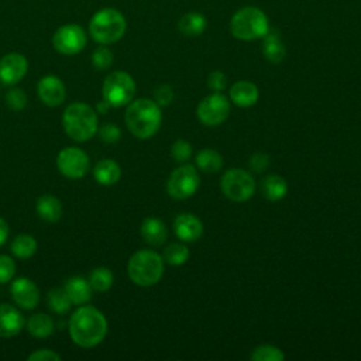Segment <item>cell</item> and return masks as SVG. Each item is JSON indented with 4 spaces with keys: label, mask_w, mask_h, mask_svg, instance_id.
I'll return each mask as SVG.
<instances>
[{
    "label": "cell",
    "mask_w": 361,
    "mask_h": 361,
    "mask_svg": "<svg viewBox=\"0 0 361 361\" xmlns=\"http://www.w3.org/2000/svg\"><path fill=\"white\" fill-rule=\"evenodd\" d=\"M69 334L72 341L82 348L96 347L107 334V320L96 307L80 306L69 319Z\"/></svg>",
    "instance_id": "cell-1"
},
{
    "label": "cell",
    "mask_w": 361,
    "mask_h": 361,
    "mask_svg": "<svg viewBox=\"0 0 361 361\" xmlns=\"http://www.w3.org/2000/svg\"><path fill=\"white\" fill-rule=\"evenodd\" d=\"M124 121L128 131L140 140L155 135L162 123L161 106L151 99L131 100L124 113Z\"/></svg>",
    "instance_id": "cell-2"
},
{
    "label": "cell",
    "mask_w": 361,
    "mask_h": 361,
    "mask_svg": "<svg viewBox=\"0 0 361 361\" xmlns=\"http://www.w3.org/2000/svg\"><path fill=\"white\" fill-rule=\"evenodd\" d=\"M65 133L75 141L83 142L90 140L99 130L97 113L86 103H71L62 116Z\"/></svg>",
    "instance_id": "cell-3"
},
{
    "label": "cell",
    "mask_w": 361,
    "mask_h": 361,
    "mask_svg": "<svg viewBox=\"0 0 361 361\" xmlns=\"http://www.w3.org/2000/svg\"><path fill=\"white\" fill-rule=\"evenodd\" d=\"M126 30V17L114 7L100 8L92 16L89 21V34L100 45L117 42L123 38Z\"/></svg>",
    "instance_id": "cell-4"
},
{
    "label": "cell",
    "mask_w": 361,
    "mask_h": 361,
    "mask_svg": "<svg viewBox=\"0 0 361 361\" xmlns=\"http://www.w3.org/2000/svg\"><path fill=\"white\" fill-rule=\"evenodd\" d=\"M130 279L138 286H152L164 275V258L152 250L135 251L127 264Z\"/></svg>",
    "instance_id": "cell-5"
},
{
    "label": "cell",
    "mask_w": 361,
    "mask_h": 361,
    "mask_svg": "<svg viewBox=\"0 0 361 361\" xmlns=\"http://www.w3.org/2000/svg\"><path fill=\"white\" fill-rule=\"evenodd\" d=\"M269 30L265 13L257 7L247 6L234 13L230 21V31L237 39L251 41L262 38Z\"/></svg>",
    "instance_id": "cell-6"
},
{
    "label": "cell",
    "mask_w": 361,
    "mask_h": 361,
    "mask_svg": "<svg viewBox=\"0 0 361 361\" xmlns=\"http://www.w3.org/2000/svg\"><path fill=\"white\" fill-rule=\"evenodd\" d=\"M102 94L111 107L126 106L135 94V82L130 73L124 71H114L103 80Z\"/></svg>",
    "instance_id": "cell-7"
},
{
    "label": "cell",
    "mask_w": 361,
    "mask_h": 361,
    "mask_svg": "<svg viewBox=\"0 0 361 361\" xmlns=\"http://www.w3.org/2000/svg\"><path fill=\"white\" fill-rule=\"evenodd\" d=\"M220 189L231 202H247L255 192V180L250 172L241 168L227 169L220 179Z\"/></svg>",
    "instance_id": "cell-8"
},
{
    "label": "cell",
    "mask_w": 361,
    "mask_h": 361,
    "mask_svg": "<svg viewBox=\"0 0 361 361\" xmlns=\"http://www.w3.org/2000/svg\"><path fill=\"white\" fill-rule=\"evenodd\" d=\"M200 178L197 169L185 162L180 164L176 169H173L166 180V192L172 199L183 200L195 195L199 189Z\"/></svg>",
    "instance_id": "cell-9"
},
{
    "label": "cell",
    "mask_w": 361,
    "mask_h": 361,
    "mask_svg": "<svg viewBox=\"0 0 361 361\" xmlns=\"http://www.w3.org/2000/svg\"><path fill=\"white\" fill-rule=\"evenodd\" d=\"M196 116L204 126H220L230 116V102L221 92H213L199 102Z\"/></svg>",
    "instance_id": "cell-10"
},
{
    "label": "cell",
    "mask_w": 361,
    "mask_h": 361,
    "mask_svg": "<svg viewBox=\"0 0 361 361\" xmlns=\"http://www.w3.org/2000/svg\"><path fill=\"white\" fill-rule=\"evenodd\" d=\"M87 42V35L79 24H63L52 35V47L62 55L79 54Z\"/></svg>",
    "instance_id": "cell-11"
},
{
    "label": "cell",
    "mask_w": 361,
    "mask_h": 361,
    "mask_svg": "<svg viewBox=\"0 0 361 361\" xmlns=\"http://www.w3.org/2000/svg\"><path fill=\"white\" fill-rule=\"evenodd\" d=\"M56 166L63 176L69 179H79L87 173L90 161L83 149L78 147H66L59 151L56 157Z\"/></svg>",
    "instance_id": "cell-12"
},
{
    "label": "cell",
    "mask_w": 361,
    "mask_h": 361,
    "mask_svg": "<svg viewBox=\"0 0 361 361\" xmlns=\"http://www.w3.org/2000/svg\"><path fill=\"white\" fill-rule=\"evenodd\" d=\"M28 71V61L20 52H10L0 58V82L7 86L18 83Z\"/></svg>",
    "instance_id": "cell-13"
},
{
    "label": "cell",
    "mask_w": 361,
    "mask_h": 361,
    "mask_svg": "<svg viewBox=\"0 0 361 361\" xmlns=\"http://www.w3.org/2000/svg\"><path fill=\"white\" fill-rule=\"evenodd\" d=\"M10 293L16 305L21 309H34L39 302V289L30 278H17L10 286Z\"/></svg>",
    "instance_id": "cell-14"
},
{
    "label": "cell",
    "mask_w": 361,
    "mask_h": 361,
    "mask_svg": "<svg viewBox=\"0 0 361 361\" xmlns=\"http://www.w3.org/2000/svg\"><path fill=\"white\" fill-rule=\"evenodd\" d=\"M37 90L41 102L49 107L62 104L66 97V87L63 82L55 75L42 76L38 82Z\"/></svg>",
    "instance_id": "cell-15"
},
{
    "label": "cell",
    "mask_w": 361,
    "mask_h": 361,
    "mask_svg": "<svg viewBox=\"0 0 361 361\" xmlns=\"http://www.w3.org/2000/svg\"><path fill=\"white\" fill-rule=\"evenodd\" d=\"M175 235L185 243L197 241L203 234V223L192 213H180L173 220Z\"/></svg>",
    "instance_id": "cell-16"
},
{
    "label": "cell",
    "mask_w": 361,
    "mask_h": 361,
    "mask_svg": "<svg viewBox=\"0 0 361 361\" xmlns=\"http://www.w3.org/2000/svg\"><path fill=\"white\" fill-rule=\"evenodd\" d=\"M24 317L18 309L8 303H0V337L17 336L24 327Z\"/></svg>",
    "instance_id": "cell-17"
},
{
    "label": "cell",
    "mask_w": 361,
    "mask_h": 361,
    "mask_svg": "<svg viewBox=\"0 0 361 361\" xmlns=\"http://www.w3.org/2000/svg\"><path fill=\"white\" fill-rule=\"evenodd\" d=\"M230 99L238 107H251L258 102L259 90L250 80H238L230 87Z\"/></svg>",
    "instance_id": "cell-18"
},
{
    "label": "cell",
    "mask_w": 361,
    "mask_h": 361,
    "mask_svg": "<svg viewBox=\"0 0 361 361\" xmlns=\"http://www.w3.org/2000/svg\"><path fill=\"white\" fill-rule=\"evenodd\" d=\"M140 233L142 240L152 247L162 245L168 238V228L165 223L158 217H147L141 223Z\"/></svg>",
    "instance_id": "cell-19"
},
{
    "label": "cell",
    "mask_w": 361,
    "mask_h": 361,
    "mask_svg": "<svg viewBox=\"0 0 361 361\" xmlns=\"http://www.w3.org/2000/svg\"><path fill=\"white\" fill-rule=\"evenodd\" d=\"M63 289L73 305H85L92 298V286L82 276H72L65 281Z\"/></svg>",
    "instance_id": "cell-20"
},
{
    "label": "cell",
    "mask_w": 361,
    "mask_h": 361,
    "mask_svg": "<svg viewBox=\"0 0 361 361\" xmlns=\"http://www.w3.org/2000/svg\"><path fill=\"white\" fill-rule=\"evenodd\" d=\"M93 176L97 183L110 186V185H114L118 182V179L121 176V168L113 159H109V158L100 159L93 168Z\"/></svg>",
    "instance_id": "cell-21"
},
{
    "label": "cell",
    "mask_w": 361,
    "mask_h": 361,
    "mask_svg": "<svg viewBox=\"0 0 361 361\" xmlns=\"http://www.w3.org/2000/svg\"><path fill=\"white\" fill-rule=\"evenodd\" d=\"M262 54L271 63H279L286 55V48L281 39V35L276 31L268 30L262 37Z\"/></svg>",
    "instance_id": "cell-22"
},
{
    "label": "cell",
    "mask_w": 361,
    "mask_h": 361,
    "mask_svg": "<svg viewBox=\"0 0 361 361\" xmlns=\"http://www.w3.org/2000/svg\"><path fill=\"white\" fill-rule=\"evenodd\" d=\"M259 188H261L262 196L271 202H278L283 199L288 192L286 180L281 175H275V173H271L262 178Z\"/></svg>",
    "instance_id": "cell-23"
},
{
    "label": "cell",
    "mask_w": 361,
    "mask_h": 361,
    "mask_svg": "<svg viewBox=\"0 0 361 361\" xmlns=\"http://www.w3.org/2000/svg\"><path fill=\"white\" fill-rule=\"evenodd\" d=\"M35 209L38 216L48 223H55L62 217V203L52 195H42L37 200Z\"/></svg>",
    "instance_id": "cell-24"
},
{
    "label": "cell",
    "mask_w": 361,
    "mask_h": 361,
    "mask_svg": "<svg viewBox=\"0 0 361 361\" xmlns=\"http://www.w3.org/2000/svg\"><path fill=\"white\" fill-rule=\"evenodd\" d=\"M178 27H179V31L183 35L196 37V35H200L206 30L207 20L202 13L190 11V13H186L180 17V20L178 23Z\"/></svg>",
    "instance_id": "cell-25"
},
{
    "label": "cell",
    "mask_w": 361,
    "mask_h": 361,
    "mask_svg": "<svg viewBox=\"0 0 361 361\" xmlns=\"http://www.w3.org/2000/svg\"><path fill=\"white\" fill-rule=\"evenodd\" d=\"M195 161L197 168L204 173H216L223 168V157L212 148L199 151Z\"/></svg>",
    "instance_id": "cell-26"
},
{
    "label": "cell",
    "mask_w": 361,
    "mask_h": 361,
    "mask_svg": "<svg viewBox=\"0 0 361 361\" xmlns=\"http://www.w3.org/2000/svg\"><path fill=\"white\" fill-rule=\"evenodd\" d=\"M54 320L45 313H35L27 322V330L37 338H45L54 331Z\"/></svg>",
    "instance_id": "cell-27"
},
{
    "label": "cell",
    "mask_w": 361,
    "mask_h": 361,
    "mask_svg": "<svg viewBox=\"0 0 361 361\" xmlns=\"http://www.w3.org/2000/svg\"><path fill=\"white\" fill-rule=\"evenodd\" d=\"M10 251L14 257L20 259H28L31 258L37 251V241L30 234H18L13 238Z\"/></svg>",
    "instance_id": "cell-28"
},
{
    "label": "cell",
    "mask_w": 361,
    "mask_h": 361,
    "mask_svg": "<svg viewBox=\"0 0 361 361\" xmlns=\"http://www.w3.org/2000/svg\"><path fill=\"white\" fill-rule=\"evenodd\" d=\"M162 258H164V262L173 267H179L188 261L189 250L182 243H171L164 248Z\"/></svg>",
    "instance_id": "cell-29"
},
{
    "label": "cell",
    "mask_w": 361,
    "mask_h": 361,
    "mask_svg": "<svg viewBox=\"0 0 361 361\" xmlns=\"http://www.w3.org/2000/svg\"><path fill=\"white\" fill-rule=\"evenodd\" d=\"M113 272L106 267H97L89 275V283L96 292H107L113 285Z\"/></svg>",
    "instance_id": "cell-30"
},
{
    "label": "cell",
    "mask_w": 361,
    "mask_h": 361,
    "mask_svg": "<svg viewBox=\"0 0 361 361\" xmlns=\"http://www.w3.org/2000/svg\"><path fill=\"white\" fill-rule=\"evenodd\" d=\"M48 306L52 312L58 314H63L71 309L72 302L68 298L63 288H54L48 293Z\"/></svg>",
    "instance_id": "cell-31"
},
{
    "label": "cell",
    "mask_w": 361,
    "mask_h": 361,
    "mask_svg": "<svg viewBox=\"0 0 361 361\" xmlns=\"http://www.w3.org/2000/svg\"><path fill=\"white\" fill-rule=\"evenodd\" d=\"M283 351L271 344H261L250 354V360L252 361H283Z\"/></svg>",
    "instance_id": "cell-32"
},
{
    "label": "cell",
    "mask_w": 361,
    "mask_h": 361,
    "mask_svg": "<svg viewBox=\"0 0 361 361\" xmlns=\"http://www.w3.org/2000/svg\"><path fill=\"white\" fill-rule=\"evenodd\" d=\"M193 152L192 144L186 140H176L172 145H171V157L173 158V161L179 162V164H185L190 159Z\"/></svg>",
    "instance_id": "cell-33"
},
{
    "label": "cell",
    "mask_w": 361,
    "mask_h": 361,
    "mask_svg": "<svg viewBox=\"0 0 361 361\" xmlns=\"http://www.w3.org/2000/svg\"><path fill=\"white\" fill-rule=\"evenodd\" d=\"M113 59H114V55L106 45H100L92 54V63L99 71L110 68L113 63Z\"/></svg>",
    "instance_id": "cell-34"
},
{
    "label": "cell",
    "mask_w": 361,
    "mask_h": 361,
    "mask_svg": "<svg viewBox=\"0 0 361 361\" xmlns=\"http://www.w3.org/2000/svg\"><path fill=\"white\" fill-rule=\"evenodd\" d=\"M6 104L8 109L14 110V111H20L27 106V94L23 89L20 87H13L6 93Z\"/></svg>",
    "instance_id": "cell-35"
},
{
    "label": "cell",
    "mask_w": 361,
    "mask_h": 361,
    "mask_svg": "<svg viewBox=\"0 0 361 361\" xmlns=\"http://www.w3.org/2000/svg\"><path fill=\"white\" fill-rule=\"evenodd\" d=\"M97 133H99L100 140L104 141V142H109V144L117 142V141L120 140V137H121V130H120L116 124H113V123H106V124H103V126L97 130Z\"/></svg>",
    "instance_id": "cell-36"
},
{
    "label": "cell",
    "mask_w": 361,
    "mask_h": 361,
    "mask_svg": "<svg viewBox=\"0 0 361 361\" xmlns=\"http://www.w3.org/2000/svg\"><path fill=\"white\" fill-rule=\"evenodd\" d=\"M16 272V264L11 257L6 254H0V283H7L11 281Z\"/></svg>",
    "instance_id": "cell-37"
},
{
    "label": "cell",
    "mask_w": 361,
    "mask_h": 361,
    "mask_svg": "<svg viewBox=\"0 0 361 361\" xmlns=\"http://www.w3.org/2000/svg\"><path fill=\"white\" fill-rule=\"evenodd\" d=\"M173 100V89L169 85H159L154 90V102L158 106H169Z\"/></svg>",
    "instance_id": "cell-38"
},
{
    "label": "cell",
    "mask_w": 361,
    "mask_h": 361,
    "mask_svg": "<svg viewBox=\"0 0 361 361\" xmlns=\"http://www.w3.org/2000/svg\"><path fill=\"white\" fill-rule=\"evenodd\" d=\"M207 87L213 92H221L227 87V76L221 71H213L207 76Z\"/></svg>",
    "instance_id": "cell-39"
},
{
    "label": "cell",
    "mask_w": 361,
    "mask_h": 361,
    "mask_svg": "<svg viewBox=\"0 0 361 361\" xmlns=\"http://www.w3.org/2000/svg\"><path fill=\"white\" fill-rule=\"evenodd\" d=\"M248 166L254 172H262L269 166V155L264 152H255L248 159Z\"/></svg>",
    "instance_id": "cell-40"
},
{
    "label": "cell",
    "mask_w": 361,
    "mask_h": 361,
    "mask_svg": "<svg viewBox=\"0 0 361 361\" xmlns=\"http://www.w3.org/2000/svg\"><path fill=\"white\" fill-rule=\"evenodd\" d=\"M61 355L49 348H41L28 355V361H59Z\"/></svg>",
    "instance_id": "cell-41"
},
{
    "label": "cell",
    "mask_w": 361,
    "mask_h": 361,
    "mask_svg": "<svg viewBox=\"0 0 361 361\" xmlns=\"http://www.w3.org/2000/svg\"><path fill=\"white\" fill-rule=\"evenodd\" d=\"M8 231H10V228H8L7 221H6L4 219H1V217H0V247L7 241Z\"/></svg>",
    "instance_id": "cell-42"
},
{
    "label": "cell",
    "mask_w": 361,
    "mask_h": 361,
    "mask_svg": "<svg viewBox=\"0 0 361 361\" xmlns=\"http://www.w3.org/2000/svg\"><path fill=\"white\" fill-rule=\"evenodd\" d=\"M110 103L109 102H106L104 99L102 100V102H99L97 103V106H96V113H100V114H106L109 110H110Z\"/></svg>",
    "instance_id": "cell-43"
}]
</instances>
